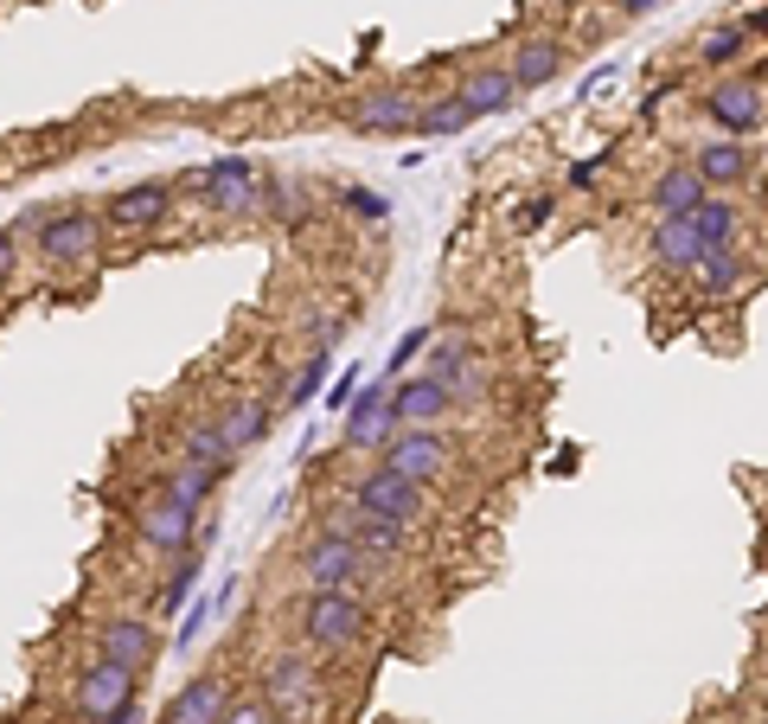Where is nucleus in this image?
I'll return each instance as SVG.
<instances>
[{
    "label": "nucleus",
    "mask_w": 768,
    "mask_h": 724,
    "mask_svg": "<svg viewBox=\"0 0 768 724\" xmlns=\"http://www.w3.org/2000/svg\"><path fill=\"white\" fill-rule=\"evenodd\" d=\"M256 692L276 705V719L282 724H327V673H321V660L314 648H282L263 660V673H256Z\"/></svg>",
    "instance_id": "nucleus-1"
},
{
    "label": "nucleus",
    "mask_w": 768,
    "mask_h": 724,
    "mask_svg": "<svg viewBox=\"0 0 768 724\" xmlns=\"http://www.w3.org/2000/svg\"><path fill=\"white\" fill-rule=\"evenodd\" d=\"M294 622H301V642L314 654H359L366 648V628H371V610L359 590H308Z\"/></svg>",
    "instance_id": "nucleus-2"
},
{
    "label": "nucleus",
    "mask_w": 768,
    "mask_h": 724,
    "mask_svg": "<svg viewBox=\"0 0 768 724\" xmlns=\"http://www.w3.org/2000/svg\"><path fill=\"white\" fill-rule=\"evenodd\" d=\"M346 500L366 506V513L398 520V526H430V520H436V488H423V481H410L398 468H385L378 456H371V468H359V475L346 481Z\"/></svg>",
    "instance_id": "nucleus-3"
},
{
    "label": "nucleus",
    "mask_w": 768,
    "mask_h": 724,
    "mask_svg": "<svg viewBox=\"0 0 768 724\" xmlns=\"http://www.w3.org/2000/svg\"><path fill=\"white\" fill-rule=\"evenodd\" d=\"M199 526H205V506L180 500L174 488H160V481L135 500V538H142L147 552H160V558L192 552V545H199Z\"/></svg>",
    "instance_id": "nucleus-4"
},
{
    "label": "nucleus",
    "mask_w": 768,
    "mask_h": 724,
    "mask_svg": "<svg viewBox=\"0 0 768 724\" xmlns=\"http://www.w3.org/2000/svg\"><path fill=\"white\" fill-rule=\"evenodd\" d=\"M294 571H301L308 590H366V571H378V565L346 533L314 526V533L301 538V552H294Z\"/></svg>",
    "instance_id": "nucleus-5"
},
{
    "label": "nucleus",
    "mask_w": 768,
    "mask_h": 724,
    "mask_svg": "<svg viewBox=\"0 0 768 724\" xmlns=\"http://www.w3.org/2000/svg\"><path fill=\"white\" fill-rule=\"evenodd\" d=\"M704 122L711 129H724V135H763L768 129V90H763V71H731V77H717L711 90H704Z\"/></svg>",
    "instance_id": "nucleus-6"
},
{
    "label": "nucleus",
    "mask_w": 768,
    "mask_h": 724,
    "mask_svg": "<svg viewBox=\"0 0 768 724\" xmlns=\"http://www.w3.org/2000/svg\"><path fill=\"white\" fill-rule=\"evenodd\" d=\"M90 648L110 654V660H122V667H135V673H147L160 654H167V628H160V615L154 610H115L103 615L97 628H90Z\"/></svg>",
    "instance_id": "nucleus-7"
},
{
    "label": "nucleus",
    "mask_w": 768,
    "mask_h": 724,
    "mask_svg": "<svg viewBox=\"0 0 768 724\" xmlns=\"http://www.w3.org/2000/svg\"><path fill=\"white\" fill-rule=\"evenodd\" d=\"M378 461L410 475V481H423V488H442L448 468H455V443L442 436V423H403L398 436L378 449Z\"/></svg>",
    "instance_id": "nucleus-8"
},
{
    "label": "nucleus",
    "mask_w": 768,
    "mask_h": 724,
    "mask_svg": "<svg viewBox=\"0 0 768 724\" xmlns=\"http://www.w3.org/2000/svg\"><path fill=\"white\" fill-rule=\"evenodd\" d=\"M135 692H142V673L135 667H122L110 654H90V667H77L71 673V712L77 719H110L122 705H135Z\"/></svg>",
    "instance_id": "nucleus-9"
},
{
    "label": "nucleus",
    "mask_w": 768,
    "mask_h": 724,
    "mask_svg": "<svg viewBox=\"0 0 768 724\" xmlns=\"http://www.w3.org/2000/svg\"><path fill=\"white\" fill-rule=\"evenodd\" d=\"M321 526H333V533H346L359 552H366L371 565H403V558H416V526H398V520H385V513H366V506H353V500H340V506H327V520Z\"/></svg>",
    "instance_id": "nucleus-10"
},
{
    "label": "nucleus",
    "mask_w": 768,
    "mask_h": 724,
    "mask_svg": "<svg viewBox=\"0 0 768 724\" xmlns=\"http://www.w3.org/2000/svg\"><path fill=\"white\" fill-rule=\"evenodd\" d=\"M33 244H38V264H84V257H97V244H103V212H90V205L45 212L33 225Z\"/></svg>",
    "instance_id": "nucleus-11"
},
{
    "label": "nucleus",
    "mask_w": 768,
    "mask_h": 724,
    "mask_svg": "<svg viewBox=\"0 0 768 724\" xmlns=\"http://www.w3.org/2000/svg\"><path fill=\"white\" fill-rule=\"evenodd\" d=\"M186 187L199 192L212 212H251L256 199H263V187H256V160L251 154H219V160H205L199 174H186Z\"/></svg>",
    "instance_id": "nucleus-12"
},
{
    "label": "nucleus",
    "mask_w": 768,
    "mask_h": 724,
    "mask_svg": "<svg viewBox=\"0 0 768 724\" xmlns=\"http://www.w3.org/2000/svg\"><path fill=\"white\" fill-rule=\"evenodd\" d=\"M398 430H403V417L391 411V379H371V385H359L353 411H346V423H340V443H346L353 456H378Z\"/></svg>",
    "instance_id": "nucleus-13"
},
{
    "label": "nucleus",
    "mask_w": 768,
    "mask_h": 724,
    "mask_svg": "<svg viewBox=\"0 0 768 724\" xmlns=\"http://www.w3.org/2000/svg\"><path fill=\"white\" fill-rule=\"evenodd\" d=\"M692 167L704 174L711 192H736L763 174V148H756L749 135H717V142H698L692 148Z\"/></svg>",
    "instance_id": "nucleus-14"
},
{
    "label": "nucleus",
    "mask_w": 768,
    "mask_h": 724,
    "mask_svg": "<svg viewBox=\"0 0 768 724\" xmlns=\"http://www.w3.org/2000/svg\"><path fill=\"white\" fill-rule=\"evenodd\" d=\"M346 122L359 129V135H416V122H423V103L403 90V83H385V90H366V97H353L346 103Z\"/></svg>",
    "instance_id": "nucleus-15"
},
{
    "label": "nucleus",
    "mask_w": 768,
    "mask_h": 724,
    "mask_svg": "<svg viewBox=\"0 0 768 724\" xmlns=\"http://www.w3.org/2000/svg\"><path fill=\"white\" fill-rule=\"evenodd\" d=\"M231 680H224L219 667H205V673H192L174 699H167V712H160V724H224V712H231Z\"/></svg>",
    "instance_id": "nucleus-16"
},
{
    "label": "nucleus",
    "mask_w": 768,
    "mask_h": 724,
    "mask_svg": "<svg viewBox=\"0 0 768 724\" xmlns=\"http://www.w3.org/2000/svg\"><path fill=\"white\" fill-rule=\"evenodd\" d=\"M174 199H180L174 180H135V187H122L110 205H103V225H115V231H154L167 212H174Z\"/></svg>",
    "instance_id": "nucleus-17"
},
{
    "label": "nucleus",
    "mask_w": 768,
    "mask_h": 724,
    "mask_svg": "<svg viewBox=\"0 0 768 724\" xmlns=\"http://www.w3.org/2000/svg\"><path fill=\"white\" fill-rule=\"evenodd\" d=\"M704 237H698L692 212L686 219H654V231H647V257H654V269H666V276H698V264H704Z\"/></svg>",
    "instance_id": "nucleus-18"
},
{
    "label": "nucleus",
    "mask_w": 768,
    "mask_h": 724,
    "mask_svg": "<svg viewBox=\"0 0 768 724\" xmlns=\"http://www.w3.org/2000/svg\"><path fill=\"white\" fill-rule=\"evenodd\" d=\"M704 199H711V187H704V174H698L692 160H666L654 174V187H647L654 219H686V212H698Z\"/></svg>",
    "instance_id": "nucleus-19"
},
{
    "label": "nucleus",
    "mask_w": 768,
    "mask_h": 724,
    "mask_svg": "<svg viewBox=\"0 0 768 724\" xmlns=\"http://www.w3.org/2000/svg\"><path fill=\"white\" fill-rule=\"evenodd\" d=\"M512 83L532 97V90H545V83H557L564 77V65H570V52H564V38H550V33H525L519 45H512Z\"/></svg>",
    "instance_id": "nucleus-20"
},
{
    "label": "nucleus",
    "mask_w": 768,
    "mask_h": 724,
    "mask_svg": "<svg viewBox=\"0 0 768 724\" xmlns=\"http://www.w3.org/2000/svg\"><path fill=\"white\" fill-rule=\"evenodd\" d=\"M391 411H398L403 423H442L455 411V391L442 379H430V372H403V379L391 385Z\"/></svg>",
    "instance_id": "nucleus-21"
},
{
    "label": "nucleus",
    "mask_w": 768,
    "mask_h": 724,
    "mask_svg": "<svg viewBox=\"0 0 768 724\" xmlns=\"http://www.w3.org/2000/svg\"><path fill=\"white\" fill-rule=\"evenodd\" d=\"M461 97H468L475 115H507L525 90L512 83V65H475V71L461 77Z\"/></svg>",
    "instance_id": "nucleus-22"
},
{
    "label": "nucleus",
    "mask_w": 768,
    "mask_h": 724,
    "mask_svg": "<svg viewBox=\"0 0 768 724\" xmlns=\"http://www.w3.org/2000/svg\"><path fill=\"white\" fill-rule=\"evenodd\" d=\"M269 423H276V404H269V398H237V404H224L219 411V430H224V443H231L237 456L269 436Z\"/></svg>",
    "instance_id": "nucleus-23"
},
{
    "label": "nucleus",
    "mask_w": 768,
    "mask_h": 724,
    "mask_svg": "<svg viewBox=\"0 0 768 724\" xmlns=\"http://www.w3.org/2000/svg\"><path fill=\"white\" fill-rule=\"evenodd\" d=\"M475 346L468 341H430V366H423V372H430V379H442L448 385V391H455V404H461V398H468V391H475Z\"/></svg>",
    "instance_id": "nucleus-24"
},
{
    "label": "nucleus",
    "mask_w": 768,
    "mask_h": 724,
    "mask_svg": "<svg viewBox=\"0 0 768 724\" xmlns=\"http://www.w3.org/2000/svg\"><path fill=\"white\" fill-rule=\"evenodd\" d=\"M180 456H192V461H212L219 475H231L237 468V449L224 443V430H219V417H192L180 430Z\"/></svg>",
    "instance_id": "nucleus-25"
},
{
    "label": "nucleus",
    "mask_w": 768,
    "mask_h": 724,
    "mask_svg": "<svg viewBox=\"0 0 768 724\" xmlns=\"http://www.w3.org/2000/svg\"><path fill=\"white\" fill-rule=\"evenodd\" d=\"M743 276H749V264H743V250H736V244H711V250H704V264H698V289H704V296H736V289H743Z\"/></svg>",
    "instance_id": "nucleus-26"
},
{
    "label": "nucleus",
    "mask_w": 768,
    "mask_h": 724,
    "mask_svg": "<svg viewBox=\"0 0 768 724\" xmlns=\"http://www.w3.org/2000/svg\"><path fill=\"white\" fill-rule=\"evenodd\" d=\"M199 577H205V558H199V545L180 552L174 565H167V583H160V597H154V615H180L192 603V590H199Z\"/></svg>",
    "instance_id": "nucleus-27"
},
{
    "label": "nucleus",
    "mask_w": 768,
    "mask_h": 724,
    "mask_svg": "<svg viewBox=\"0 0 768 724\" xmlns=\"http://www.w3.org/2000/svg\"><path fill=\"white\" fill-rule=\"evenodd\" d=\"M749 20H724V26H711V33L698 38V65H704V71H731L736 58H743V52H749Z\"/></svg>",
    "instance_id": "nucleus-28"
},
{
    "label": "nucleus",
    "mask_w": 768,
    "mask_h": 724,
    "mask_svg": "<svg viewBox=\"0 0 768 724\" xmlns=\"http://www.w3.org/2000/svg\"><path fill=\"white\" fill-rule=\"evenodd\" d=\"M219 468L212 461H192V456H174V468L160 475V488H174L180 500H192V506H212V494H219Z\"/></svg>",
    "instance_id": "nucleus-29"
},
{
    "label": "nucleus",
    "mask_w": 768,
    "mask_h": 724,
    "mask_svg": "<svg viewBox=\"0 0 768 724\" xmlns=\"http://www.w3.org/2000/svg\"><path fill=\"white\" fill-rule=\"evenodd\" d=\"M480 115L468 110V97L461 90H448V97H430L423 103V122H416V135H430V142H448V135H461V129H475Z\"/></svg>",
    "instance_id": "nucleus-30"
},
{
    "label": "nucleus",
    "mask_w": 768,
    "mask_h": 724,
    "mask_svg": "<svg viewBox=\"0 0 768 724\" xmlns=\"http://www.w3.org/2000/svg\"><path fill=\"white\" fill-rule=\"evenodd\" d=\"M327 372H333V346H308V359H301V366H294V379L282 385V404H289V411L314 404V398H321V385H327Z\"/></svg>",
    "instance_id": "nucleus-31"
},
{
    "label": "nucleus",
    "mask_w": 768,
    "mask_h": 724,
    "mask_svg": "<svg viewBox=\"0 0 768 724\" xmlns=\"http://www.w3.org/2000/svg\"><path fill=\"white\" fill-rule=\"evenodd\" d=\"M692 225H698L704 244H736V231H743V205H736L731 192H711V199L692 212Z\"/></svg>",
    "instance_id": "nucleus-32"
},
{
    "label": "nucleus",
    "mask_w": 768,
    "mask_h": 724,
    "mask_svg": "<svg viewBox=\"0 0 768 724\" xmlns=\"http://www.w3.org/2000/svg\"><path fill=\"white\" fill-rule=\"evenodd\" d=\"M430 341H436V327H410V334H403V341L391 346V359H385V379L398 385L403 372H410V366H416V359L430 353Z\"/></svg>",
    "instance_id": "nucleus-33"
},
{
    "label": "nucleus",
    "mask_w": 768,
    "mask_h": 724,
    "mask_svg": "<svg viewBox=\"0 0 768 724\" xmlns=\"http://www.w3.org/2000/svg\"><path fill=\"white\" fill-rule=\"evenodd\" d=\"M340 205H346L353 219H366V225H385V219H391V199L371 192V187H340Z\"/></svg>",
    "instance_id": "nucleus-34"
},
{
    "label": "nucleus",
    "mask_w": 768,
    "mask_h": 724,
    "mask_svg": "<svg viewBox=\"0 0 768 724\" xmlns=\"http://www.w3.org/2000/svg\"><path fill=\"white\" fill-rule=\"evenodd\" d=\"M224 724H282V719H276V705H269L263 692H244V699H231Z\"/></svg>",
    "instance_id": "nucleus-35"
},
{
    "label": "nucleus",
    "mask_w": 768,
    "mask_h": 724,
    "mask_svg": "<svg viewBox=\"0 0 768 724\" xmlns=\"http://www.w3.org/2000/svg\"><path fill=\"white\" fill-rule=\"evenodd\" d=\"M550 219H557V199H550V192H532V199H519V219H512V225L532 237V231H545Z\"/></svg>",
    "instance_id": "nucleus-36"
},
{
    "label": "nucleus",
    "mask_w": 768,
    "mask_h": 724,
    "mask_svg": "<svg viewBox=\"0 0 768 724\" xmlns=\"http://www.w3.org/2000/svg\"><path fill=\"white\" fill-rule=\"evenodd\" d=\"M353 398H359V366H346V372L333 379V391H327V411H340V417H346V411H353Z\"/></svg>",
    "instance_id": "nucleus-37"
},
{
    "label": "nucleus",
    "mask_w": 768,
    "mask_h": 724,
    "mask_svg": "<svg viewBox=\"0 0 768 724\" xmlns=\"http://www.w3.org/2000/svg\"><path fill=\"white\" fill-rule=\"evenodd\" d=\"M212 610H219V597H212V603H192V610H186V622H180V648H192V642L205 635V622H212Z\"/></svg>",
    "instance_id": "nucleus-38"
},
{
    "label": "nucleus",
    "mask_w": 768,
    "mask_h": 724,
    "mask_svg": "<svg viewBox=\"0 0 768 724\" xmlns=\"http://www.w3.org/2000/svg\"><path fill=\"white\" fill-rule=\"evenodd\" d=\"M602 167H609V154H589V160H570V174H564V180H570V187H596V180H602Z\"/></svg>",
    "instance_id": "nucleus-39"
},
{
    "label": "nucleus",
    "mask_w": 768,
    "mask_h": 724,
    "mask_svg": "<svg viewBox=\"0 0 768 724\" xmlns=\"http://www.w3.org/2000/svg\"><path fill=\"white\" fill-rule=\"evenodd\" d=\"M13 269H20V237H13V225H0V289L13 282Z\"/></svg>",
    "instance_id": "nucleus-40"
},
{
    "label": "nucleus",
    "mask_w": 768,
    "mask_h": 724,
    "mask_svg": "<svg viewBox=\"0 0 768 724\" xmlns=\"http://www.w3.org/2000/svg\"><path fill=\"white\" fill-rule=\"evenodd\" d=\"M615 71H622V65H596V71H589L583 83H577V103H589V97H602V90L615 83Z\"/></svg>",
    "instance_id": "nucleus-41"
},
{
    "label": "nucleus",
    "mask_w": 768,
    "mask_h": 724,
    "mask_svg": "<svg viewBox=\"0 0 768 724\" xmlns=\"http://www.w3.org/2000/svg\"><path fill=\"white\" fill-rule=\"evenodd\" d=\"M615 7H622V20H647V13L666 7V0H615Z\"/></svg>",
    "instance_id": "nucleus-42"
},
{
    "label": "nucleus",
    "mask_w": 768,
    "mask_h": 724,
    "mask_svg": "<svg viewBox=\"0 0 768 724\" xmlns=\"http://www.w3.org/2000/svg\"><path fill=\"white\" fill-rule=\"evenodd\" d=\"M97 724H147V712H142V699H135V705H122V712H110V719H97Z\"/></svg>",
    "instance_id": "nucleus-43"
},
{
    "label": "nucleus",
    "mask_w": 768,
    "mask_h": 724,
    "mask_svg": "<svg viewBox=\"0 0 768 724\" xmlns=\"http://www.w3.org/2000/svg\"><path fill=\"white\" fill-rule=\"evenodd\" d=\"M749 20V33H768V7H756V13H743Z\"/></svg>",
    "instance_id": "nucleus-44"
},
{
    "label": "nucleus",
    "mask_w": 768,
    "mask_h": 724,
    "mask_svg": "<svg viewBox=\"0 0 768 724\" xmlns=\"http://www.w3.org/2000/svg\"><path fill=\"white\" fill-rule=\"evenodd\" d=\"M52 724H90V719H77V712H71V719H52Z\"/></svg>",
    "instance_id": "nucleus-45"
},
{
    "label": "nucleus",
    "mask_w": 768,
    "mask_h": 724,
    "mask_svg": "<svg viewBox=\"0 0 768 724\" xmlns=\"http://www.w3.org/2000/svg\"><path fill=\"white\" fill-rule=\"evenodd\" d=\"M731 724H743V719H731Z\"/></svg>",
    "instance_id": "nucleus-46"
},
{
    "label": "nucleus",
    "mask_w": 768,
    "mask_h": 724,
    "mask_svg": "<svg viewBox=\"0 0 768 724\" xmlns=\"http://www.w3.org/2000/svg\"><path fill=\"white\" fill-rule=\"evenodd\" d=\"M763 724H768V719H763Z\"/></svg>",
    "instance_id": "nucleus-47"
}]
</instances>
